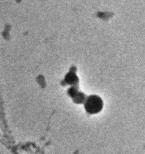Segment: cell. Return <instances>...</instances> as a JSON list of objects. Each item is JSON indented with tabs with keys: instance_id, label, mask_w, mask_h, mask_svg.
Returning <instances> with one entry per match:
<instances>
[{
	"instance_id": "1",
	"label": "cell",
	"mask_w": 145,
	"mask_h": 154,
	"mask_svg": "<svg viewBox=\"0 0 145 154\" xmlns=\"http://www.w3.org/2000/svg\"><path fill=\"white\" fill-rule=\"evenodd\" d=\"M102 100L97 96H89L85 102L84 107L87 112L95 114L99 112L102 108Z\"/></svg>"
},
{
	"instance_id": "2",
	"label": "cell",
	"mask_w": 145,
	"mask_h": 154,
	"mask_svg": "<svg viewBox=\"0 0 145 154\" xmlns=\"http://www.w3.org/2000/svg\"><path fill=\"white\" fill-rule=\"evenodd\" d=\"M65 81L69 84H74L77 81V78L75 74L69 73L65 77Z\"/></svg>"
}]
</instances>
